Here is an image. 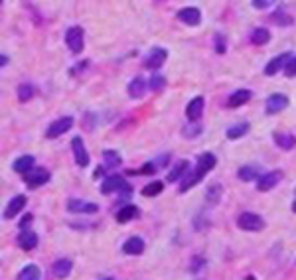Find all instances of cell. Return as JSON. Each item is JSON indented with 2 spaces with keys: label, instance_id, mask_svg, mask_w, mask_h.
<instances>
[{
  "label": "cell",
  "instance_id": "6da1fadb",
  "mask_svg": "<svg viewBox=\"0 0 296 280\" xmlns=\"http://www.w3.org/2000/svg\"><path fill=\"white\" fill-rule=\"evenodd\" d=\"M218 164V158L213 156L211 152H206L202 154L200 158H198V166H195V170L193 172H188V176L182 179L180 184V193H186V191L193 188L198 182H202V178L206 176L207 172H211L213 168Z\"/></svg>",
  "mask_w": 296,
  "mask_h": 280
},
{
  "label": "cell",
  "instance_id": "7a4b0ae2",
  "mask_svg": "<svg viewBox=\"0 0 296 280\" xmlns=\"http://www.w3.org/2000/svg\"><path fill=\"white\" fill-rule=\"evenodd\" d=\"M237 225H239V229L243 231H251V233H259V231L265 229V219L261 215H257V213H251V211H245V213H241L239 215V219H237Z\"/></svg>",
  "mask_w": 296,
  "mask_h": 280
},
{
  "label": "cell",
  "instance_id": "3957f363",
  "mask_svg": "<svg viewBox=\"0 0 296 280\" xmlns=\"http://www.w3.org/2000/svg\"><path fill=\"white\" fill-rule=\"evenodd\" d=\"M65 44H67V48L73 51V53L83 51V46H85V39H83V28H79V26L69 28L67 34H65Z\"/></svg>",
  "mask_w": 296,
  "mask_h": 280
},
{
  "label": "cell",
  "instance_id": "277c9868",
  "mask_svg": "<svg viewBox=\"0 0 296 280\" xmlns=\"http://www.w3.org/2000/svg\"><path fill=\"white\" fill-rule=\"evenodd\" d=\"M127 188H130L129 184H127V179L123 178V176H119V174H113V176L103 179L101 193H103V195H109V193H115V191H125Z\"/></svg>",
  "mask_w": 296,
  "mask_h": 280
},
{
  "label": "cell",
  "instance_id": "5b68a950",
  "mask_svg": "<svg viewBox=\"0 0 296 280\" xmlns=\"http://www.w3.org/2000/svg\"><path fill=\"white\" fill-rule=\"evenodd\" d=\"M48 182H50V172L46 168H36V170H30L28 174H24V184L32 190L48 184Z\"/></svg>",
  "mask_w": 296,
  "mask_h": 280
},
{
  "label": "cell",
  "instance_id": "8992f818",
  "mask_svg": "<svg viewBox=\"0 0 296 280\" xmlns=\"http://www.w3.org/2000/svg\"><path fill=\"white\" fill-rule=\"evenodd\" d=\"M71 127H73V118H71V116H62V118L53 121L52 125L48 127L46 136H48V138H57V136L65 134Z\"/></svg>",
  "mask_w": 296,
  "mask_h": 280
},
{
  "label": "cell",
  "instance_id": "52a82bcc",
  "mask_svg": "<svg viewBox=\"0 0 296 280\" xmlns=\"http://www.w3.org/2000/svg\"><path fill=\"white\" fill-rule=\"evenodd\" d=\"M288 107V97L283 95V93H274V95H270L267 103H265V111H267V115H277V113H281Z\"/></svg>",
  "mask_w": 296,
  "mask_h": 280
},
{
  "label": "cell",
  "instance_id": "ba28073f",
  "mask_svg": "<svg viewBox=\"0 0 296 280\" xmlns=\"http://www.w3.org/2000/svg\"><path fill=\"white\" fill-rule=\"evenodd\" d=\"M283 179V172L281 170H272V172H267V174H263L261 178L257 179V190L259 191H269L272 190L279 182Z\"/></svg>",
  "mask_w": 296,
  "mask_h": 280
},
{
  "label": "cell",
  "instance_id": "9c48e42d",
  "mask_svg": "<svg viewBox=\"0 0 296 280\" xmlns=\"http://www.w3.org/2000/svg\"><path fill=\"white\" fill-rule=\"evenodd\" d=\"M67 211H69V213H97V211H99V205L71 197V199H67Z\"/></svg>",
  "mask_w": 296,
  "mask_h": 280
},
{
  "label": "cell",
  "instance_id": "30bf717a",
  "mask_svg": "<svg viewBox=\"0 0 296 280\" xmlns=\"http://www.w3.org/2000/svg\"><path fill=\"white\" fill-rule=\"evenodd\" d=\"M71 150H73V156H75V162H77L81 168L89 166V160H91L89 152H87V148H85L81 136H75V138L71 140Z\"/></svg>",
  "mask_w": 296,
  "mask_h": 280
},
{
  "label": "cell",
  "instance_id": "8fae6325",
  "mask_svg": "<svg viewBox=\"0 0 296 280\" xmlns=\"http://www.w3.org/2000/svg\"><path fill=\"white\" fill-rule=\"evenodd\" d=\"M292 59V53L290 51H286V53H281V55H277V57H272L267 67H265V75H277L281 69H284L288 62Z\"/></svg>",
  "mask_w": 296,
  "mask_h": 280
},
{
  "label": "cell",
  "instance_id": "7c38bea8",
  "mask_svg": "<svg viewBox=\"0 0 296 280\" xmlns=\"http://www.w3.org/2000/svg\"><path fill=\"white\" fill-rule=\"evenodd\" d=\"M26 195H16L14 199H10V204L6 205V209H4V219H14L26 207Z\"/></svg>",
  "mask_w": 296,
  "mask_h": 280
},
{
  "label": "cell",
  "instance_id": "4fadbf2b",
  "mask_svg": "<svg viewBox=\"0 0 296 280\" xmlns=\"http://www.w3.org/2000/svg\"><path fill=\"white\" fill-rule=\"evenodd\" d=\"M53 276L60 280H65L69 274H71V270H73V263L69 261V258H60V261H55L53 263Z\"/></svg>",
  "mask_w": 296,
  "mask_h": 280
},
{
  "label": "cell",
  "instance_id": "5bb4252c",
  "mask_svg": "<svg viewBox=\"0 0 296 280\" xmlns=\"http://www.w3.org/2000/svg\"><path fill=\"white\" fill-rule=\"evenodd\" d=\"M18 247H20L22 251H32V249H36V247H38V235L30 229L22 231V233L18 235Z\"/></svg>",
  "mask_w": 296,
  "mask_h": 280
},
{
  "label": "cell",
  "instance_id": "9a60e30c",
  "mask_svg": "<svg viewBox=\"0 0 296 280\" xmlns=\"http://www.w3.org/2000/svg\"><path fill=\"white\" fill-rule=\"evenodd\" d=\"M204 105H206L204 97H193L192 101L188 103V107H186V116L195 123L202 116V113H204Z\"/></svg>",
  "mask_w": 296,
  "mask_h": 280
},
{
  "label": "cell",
  "instance_id": "2e32d148",
  "mask_svg": "<svg viewBox=\"0 0 296 280\" xmlns=\"http://www.w3.org/2000/svg\"><path fill=\"white\" fill-rule=\"evenodd\" d=\"M178 18H180V22L188 26H198L202 22V12L198 10V8H192V6H188V8H182L180 12H178Z\"/></svg>",
  "mask_w": 296,
  "mask_h": 280
},
{
  "label": "cell",
  "instance_id": "e0dca14e",
  "mask_svg": "<svg viewBox=\"0 0 296 280\" xmlns=\"http://www.w3.org/2000/svg\"><path fill=\"white\" fill-rule=\"evenodd\" d=\"M168 57V51L164 50V48H156L148 57H146V62H144V65L148 67V69H158V67H162L164 65V62H166Z\"/></svg>",
  "mask_w": 296,
  "mask_h": 280
},
{
  "label": "cell",
  "instance_id": "ac0fdd59",
  "mask_svg": "<svg viewBox=\"0 0 296 280\" xmlns=\"http://www.w3.org/2000/svg\"><path fill=\"white\" fill-rule=\"evenodd\" d=\"M188 172H190V164H188V160H180L178 164L174 166L172 170H170V174H168V182L172 184V182H180L188 176Z\"/></svg>",
  "mask_w": 296,
  "mask_h": 280
},
{
  "label": "cell",
  "instance_id": "d6986e66",
  "mask_svg": "<svg viewBox=\"0 0 296 280\" xmlns=\"http://www.w3.org/2000/svg\"><path fill=\"white\" fill-rule=\"evenodd\" d=\"M123 253L125 255H142L144 253V241H142L141 237H130L129 241L123 245Z\"/></svg>",
  "mask_w": 296,
  "mask_h": 280
},
{
  "label": "cell",
  "instance_id": "ffe728a7",
  "mask_svg": "<svg viewBox=\"0 0 296 280\" xmlns=\"http://www.w3.org/2000/svg\"><path fill=\"white\" fill-rule=\"evenodd\" d=\"M146 89H148V85H146V81H144L142 77H134V79L129 83V95L132 99H141V97H144Z\"/></svg>",
  "mask_w": 296,
  "mask_h": 280
},
{
  "label": "cell",
  "instance_id": "44dd1931",
  "mask_svg": "<svg viewBox=\"0 0 296 280\" xmlns=\"http://www.w3.org/2000/svg\"><path fill=\"white\" fill-rule=\"evenodd\" d=\"M136 217H139V207L136 205H125V207H121L116 211L115 219L119 223H129V221L136 219Z\"/></svg>",
  "mask_w": 296,
  "mask_h": 280
},
{
  "label": "cell",
  "instance_id": "7402d4cb",
  "mask_svg": "<svg viewBox=\"0 0 296 280\" xmlns=\"http://www.w3.org/2000/svg\"><path fill=\"white\" fill-rule=\"evenodd\" d=\"M14 172H18V174H28L32 168H34V156H20L18 160H14Z\"/></svg>",
  "mask_w": 296,
  "mask_h": 280
},
{
  "label": "cell",
  "instance_id": "603a6c76",
  "mask_svg": "<svg viewBox=\"0 0 296 280\" xmlns=\"http://www.w3.org/2000/svg\"><path fill=\"white\" fill-rule=\"evenodd\" d=\"M249 99H251V91L239 89V91H235L231 97H229L227 105H229L231 109H237V107H241V105H245V103H249Z\"/></svg>",
  "mask_w": 296,
  "mask_h": 280
},
{
  "label": "cell",
  "instance_id": "cb8c5ba5",
  "mask_svg": "<svg viewBox=\"0 0 296 280\" xmlns=\"http://www.w3.org/2000/svg\"><path fill=\"white\" fill-rule=\"evenodd\" d=\"M274 142H277L279 148H283V150H292L296 144V138L292 134H288V132H277V134H274Z\"/></svg>",
  "mask_w": 296,
  "mask_h": 280
},
{
  "label": "cell",
  "instance_id": "d4e9b609",
  "mask_svg": "<svg viewBox=\"0 0 296 280\" xmlns=\"http://www.w3.org/2000/svg\"><path fill=\"white\" fill-rule=\"evenodd\" d=\"M42 278V270L38 265H26V267L20 270L18 280H40Z\"/></svg>",
  "mask_w": 296,
  "mask_h": 280
},
{
  "label": "cell",
  "instance_id": "484cf974",
  "mask_svg": "<svg viewBox=\"0 0 296 280\" xmlns=\"http://www.w3.org/2000/svg\"><path fill=\"white\" fill-rule=\"evenodd\" d=\"M237 176H239V179H243V182H253V179L261 178L263 174L259 172V166H243Z\"/></svg>",
  "mask_w": 296,
  "mask_h": 280
},
{
  "label": "cell",
  "instance_id": "4316f807",
  "mask_svg": "<svg viewBox=\"0 0 296 280\" xmlns=\"http://www.w3.org/2000/svg\"><path fill=\"white\" fill-rule=\"evenodd\" d=\"M103 164L109 168V170H113V168H119V166L123 164V160H121V154L115 152V150H105L103 152Z\"/></svg>",
  "mask_w": 296,
  "mask_h": 280
},
{
  "label": "cell",
  "instance_id": "83f0119b",
  "mask_svg": "<svg viewBox=\"0 0 296 280\" xmlns=\"http://www.w3.org/2000/svg\"><path fill=\"white\" fill-rule=\"evenodd\" d=\"M269 39H270V34L265 28H255V30L251 32V44H255V46H265Z\"/></svg>",
  "mask_w": 296,
  "mask_h": 280
},
{
  "label": "cell",
  "instance_id": "f1b7e54d",
  "mask_svg": "<svg viewBox=\"0 0 296 280\" xmlns=\"http://www.w3.org/2000/svg\"><path fill=\"white\" fill-rule=\"evenodd\" d=\"M162 190H164V184L158 182V179H154V182H150V184H146V186L142 188V195H146V197H154V195H160Z\"/></svg>",
  "mask_w": 296,
  "mask_h": 280
},
{
  "label": "cell",
  "instance_id": "f546056e",
  "mask_svg": "<svg viewBox=\"0 0 296 280\" xmlns=\"http://www.w3.org/2000/svg\"><path fill=\"white\" fill-rule=\"evenodd\" d=\"M249 132V125L247 123H239V125H233L231 128H227V138L229 140H237L245 136Z\"/></svg>",
  "mask_w": 296,
  "mask_h": 280
},
{
  "label": "cell",
  "instance_id": "4dcf8cb0",
  "mask_svg": "<svg viewBox=\"0 0 296 280\" xmlns=\"http://www.w3.org/2000/svg\"><path fill=\"white\" fill-rule=\"evenodd\" d=\"M221 191H223V188H221L219 184H211V186L207 188V191H206V199L211 205L219 204V199H221Z\"/></svg>",
  "mask_w": 296,
  "mask_h": 280
},
{
  "label": "cell",
  "instance_id": "1f68e13d",
  "mask_svg": "<svg viewBox=\"0 0 296 280\" xmlns=\"http://www.w3.org/2000/svg\"><path fill=\"white\" fill-rule=\"evenodd\" d=\"M34 97V87L30 85V83H22L20 87H18V99L22 103H26V101H30Z\"/></svg>",
  "mask_w": 296,
  "mask_h": 280
},
{
  "label": "cell",
  "instance_id": "d6a6232c",
  "mask_svg": "<svg viewBox=\"0 0 296 280\" xmlns=\"http://www.w3.org/2000/svg\"><path fill=\"white\" fill-rule=\"evenodd\" d=\"M166 87V79L162 75H154L150 79V89L152 91H162Z\"/></svg>",
  "mask_w": 296,
  "mask_h": 280
},
{
  "label": "cell",
  "instance_id": "836d02e7",
  "mask_svg": "<svg viewBox=\"0 0 296 280\" xmlns=\"http://www.w3.org/2000/svg\"><path fill=\"white\" fill-rule=\"evenodd\" d=\"M274 2H277V0H253V6H255L257 10H267Z\"/></svg>",
  "mask_w": 296,
  "mask_h": 280
},
{
  "label": "cell",
  "instance_id": "e575fe53",
  "mask_svg": "<svg viewBox=\"0 0 296 280\" xmlns=\"http://www.w3.org/2000/svg\"><path fill=\"white\" fill-rule=\"evenodd\" d=\"M284 73L288 77H294L296 75V57H292L290 62H288V65L284 67Z\"/></svg>",
  "mask_w": 296,
  "mask_h": 280
},
{
  "label": "cell",
  "instance_id": "d590c367",
  "mask_svg": "<svg viewBox=\"0 0 296 280\" xmlns=\"http://www.w3.org/2000/svg\"><path fill=\"white\" fill-rule=\"evenodd\" d=\"M32 221H34V215H32V213L24 215V217H22V221H20V229H22V231L30 229V223H32Z\"/></svg>",
  "mask_w": 296,
  "mask_h": 280
},
{
  "label": "cell",
  "instance_id": "8d00e7d4",
  "mask_svg": "<svg viewBox=\"0 0 296 280\" xmlns=\"http://www.w3.org/2000/svg\"><path fill=\"white\" fill-rule=\"evenodd\" d=\"M215 48H218V53H223V51H225V42H223V38H215Z\"/></svg>",
  "mask_w": 296,
  "mask_h": 280
},
{
  "label": "cell",
  "instance_id": "74e56055",
  "mask_svg": "<svg viewBox=\"0 0 296 280\" xmlns=\"http://www.w3.org/2000/svg\"><path fill=\"white\" fill-rule=\"evenodd\" d=\"M154 164H156V168H158V170H160V168H164V166L168 164V154H164V156H160V158H158V162H156V160H154Z\"/></svg>",
  "mask_w": 296,
  "mask_h": 280
},
{
  "label": "cell",
  "instance_id": "f35d334b",
  "mask_svg": "<svg viewBox=\"0 0 296 280\" xmlns=\"http://www.w3.org/2000/svg\"><path fill=\"white\" fill-rule=\"evenodd\" d=\"M103 174H105V168H103V166H99V168H95V172H93V179L103 178Z\"/></svg>",
  "mask_w": 296,
  "mask_h": 280
},
{
  "label": "cell",
  "instance_id": "ab89813d",
  "mask_svg": "<svg viewBox=\"0 0 296 280\" xmlns=\"http://www.w3.org/2000/svg\"><path fill=\"white\" fill-rule=\"evenodd\" d=\"M6 64H8V55H2V57H0V65L6 67Z\"/></svg>",
  "mask_w": 296,
  "mask_h": 280
},
{
  "label": "cell",
  "instance_id": "60d3db41",
  "mask_svg": "<svg viewBox=\"0 0 296 280\" xmlns=\"http://www.w3.org/2000/svg\"><path fill=\"white\" fill-rule=\"evenodd\" d=\"M292 211H294V213H296V202H294V204H292Z\"/></svg>",
  "mask_w": 296,
  "mask_h": 280
},
{
  "label": "cell",
  "instance_id": "b9f144b4",
  "mask_svg": "<svg viewBox=\"0 0 296 280\" xmlns=\"http://www.w3.org/2000/svg\"><path fill=\"white\" fill-rule=\"evenodd\" d=\"M245 280H255V278H253V276H247V278H245Z\"/></svg>",
  "mask_w": 296,
  "mask_h": 280
},
{
  "label": "cell",
  "instance_id": "7bdbcfd3",
  "mask_svg": "<svg viewBox=\"0 0 296 280\" xmlns=\"http://www.w3.org/2000/svg\"><path fill=\"white\" fill-rule=\"evenodd\" d=\"M107 280H111V278H107Z\"/></svg>",
  "mask_w": 296,
  "mask_h": 280
}]
</instances>
